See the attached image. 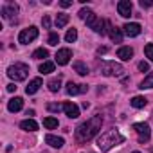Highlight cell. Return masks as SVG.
<instances>
[{
  "mask_svg": "<svg viewBox=\"0 0 153 153\" xmlns=\"http://www.w3.org/2000/svg\"><path fill=\"white\" fill-rule=\"evenodd\" d=\"M70 58H72V51L70 49H59L58 52H56V63L58 65H67L68 61H70Z\"/></svg>",
  "mask_w": 153,
  "mask_h": 153,
  "instance_id": "obj_11",
  "label": "cell"
},
{
  "mask_svg": "<svg viewBox=\"0 0 153 153\" xmlns=\"http://www.w3.org/2000/svg\"><path fill=\"white\" fill-rule=\"evenodd\" d=\"M43 126L49 128V130H54V128H58V119H54V117H45V119H43Z\"/></svg>",
  "mask_w": 153,
  "mask_h": 153,
  "instance_id": "obj_27",
  "label": "cell"
},
{
  "mask_svg": "<svg viewBox=\"0 0 153 153\" xmlns=\"http://www.w3.org/2000/svg\"><path fill=\"white\" fill-rule=\"evenodd\" d=\"M7 76L13 81H24V79H27V76H29V67L25 63H13L7 68Z\"/></svg>",
  "mask_w": 153,
  "mask_h": 153,
  "instance_id": "obj_4",
  "label": "cell"
},
{
  "mask_svg": "<svg viewBox=\"0 0 153 153\" xmlns=\"http://www.w3.org/2000/svg\"><path fill=\"white\" fill-rule=\"evenodd\" d=\"M131 56H133V49L131 47H119V51H117V58H121L123 61H128V59H131Z\"/></svg>",
  "mask_w": 153,
  "mask_h": 153,
  "instance_id": "obj_17",
  "label": "cell"
},
{
  "mask_svg": "<svg viewBox=\"0 0 153 153\" xmlns=\"http://www.w3.org/2000/svg\"><path fill=\"white\" fill-rule=\"evenodd\" d=\"M59 6H61V7H68V6H72V2H70V0H61Z\"/></svg>",
  "mask_w": 153,
  "mask_h": 153,
  "instance_id": "obj_35",
  "label": "cell"
},
{
  "mask_svg": "<svg viewBox=\"0 0 153 153\" xmlns=\"http://www.w3.org/2000/svg\"><path fill=\"white\" fill-rule=\"evenodd\" d=\"M22 106H24V99H22V97H13V99H9V103H7V110H9V112H20Z\"/></svg>",
  "mask_w": 153,
  "mask_h": 153,
  "instance_id": "obj_16",
  "label": "cell"
},
{
  "mask_svg": "<svg viewBox=\"0 0 153 153\" xmlns=\"http://www.w3.org/2000/svg\"><path fill=\"white\" fill-rule=\"evenodd\" d=\"M139 70H142V72H148V70H149V65H148L146 61H140V63H139Z\"/></svg>",
  "mask_w": 153,
  "mask_h": 153,
  "instance_id": "obj_33",
  "label": "cell"
},
{
  "mask_svg": "<svg viewBox=\"0 0 153 153\" xmlns=\"http://www.w3.org/2000/svg\"><path fill=\"white\" fill-rule=\"evenodd\" d=\"M153 2H151V0H140V7H149Z\"/></svg>",
  "mask_w": 153,
  "mask_h": 153,
  "instance_id": "obj_34",
  "label": "cell"
},
{
  "mask_svg": "<svg viewBox=\"0 0 153 153\" xmlns=\"http://www.w3.org/2000/svg\"><path fill=\"white\" fill-rule=\"evenodd\" d=\"M36 38H38V29H36L34 25H31V27H27V29H22L20 34H18V42L24 43V45L31 43V42L36 40Z\"/></svg>",
  "mask_w": 153,
  "mask_h": 153,
  "instance_id": "obj_7",
  "label": "cell"
},
{
  "mask_svg": "<svg viewBox=\"0 0 153 153\" xmlns=\"http://www.w3.org/2000/svg\"><path fill=\"white\" fill-rule=\"evenodd\" d=\"M133 153H140V151H133Z\"/></svg>",
  "mask_w": 153,
  "mask_h": 153,
  "instance_id": "obj_38",
  "label": "cell"
},
{
  "mask_svg": "<svg viewBox=\"0 0 153 153\" xmlns=\"http://www.w3.org/2000/svg\"><path fill=\"white\" fill-rule=\"evenodd\" d=\"M65 90H67L68 96H79V94H85L88 90V87L87 85H79V83H74V81H68Z\"/></svg>",
  "mask_w": 153,
  "mask_h": 153,
  "instance_id": "obj_10",
  "label": "cell"
},
{
  "mask_svg": "<svg viewBox=\"0 0 153 153\" xmlns=\"http://www.w3.org/2000/svg\"><path fill=\"white\" fill-rule=\"evenodd\" d=\"M63 112H65V115L70 117V119H78V117H79V108H78V105H74V103H70V101H67V103L63 105Z\"/></svg>",
  "mask_w": 153,
  "mask_h": 153,
  "instance_id": "obj_12",
  "label": "cell"
},
{
  "mask_svg": "<svg viewBox=\"0 0 153 153\" xmlns=\"http://www.w3.org/2000/svg\"><path fill=\"white\" fill-rule=\"evenodd\" d=\"M106 33H108V36L112 38V42H115V43H121L123 42V31L119 29V27H115L110 20H106Z\"/></svg>",
  "mask_w": 153,
  "mask_h": 153,
  "instance_id": "obj_9",
  "label": "cell"
},
{
  "mask_svg": "<svg viewBox=\"0 0 153 153\" xmlns=\"http://www.w3.org/2000/svg\"><path fill=\"white\" fill-rule=\"evenodd\" d=\"M42 24H43V27H45V29H49V27H51V18L45 15V16L42 18Z\"/></svg>",
  "mask_w": 153,
  "mask_h": 153,
  "instance_id": "obj_32",
  "label": "cell"
},
{
  "mask_svg": "<svg viewBox=\"0 0 153 153\" xmlns=\"http://www.w3.org/2000/svg\"><path fill=\"white\" fill-rule=\"evenodd\" d=\"M123 142H124V135H123L119 130L112 128V130H108V131H105V133L99 135V139H97V148H99L101 151H110L112 148H115V146H119V144H123Z\"/></svg>",
  "mask_w": 153,
  "mask_h": 153,
  "instance_id": "obj_2",
  "label": "cell"
},
{
  "mask_svg": "<svg viewBox=\"0 0 153 153\" xmlns=\"http://www.w3.org/2000/svg\"><path fill=\"white\" fill-rule=\"evenodd\" d=\"M45 142H47L49 146H52V148H61V146L65 144V140H63L61 137H56V135H51V133L45 137Z\"/></svg>",
  "mask_w": 153,
  "mask_h": 153,
  "instance_id": "obj_18",
  "label": "cell"
},
{
  "mask_svg": "<svg viewBox=\"0 0 153 153\" xmlns=\"http://www.w3.org/2000/svg\"><path fill=\"white\" fill-rule=\"evenodd\" d=\"M140 31H142V27H140L139 24H135V22H133V24H124V27H123V33H124L126 36H131V38H133V36H139Z\"/></svg>",
  "mask_w": 153,
  "mask_h": 153,
  "instance_id": "obj_13",
  "label": "cell"
},
{
  "mask_svg": "<svg viewBox=\"0 0 153 153\" xmlns=\"http://www.w3.org/2000/svg\"><path fill=\"white\" fill-rule=\"evenodd\" d=\"M40 72H42V74H51V72H54V63H52V61H43V63L40 65Z\"/></svg>",
  "mask_w": 153,
  "mask_h": 153,
  "instance_id": "obj_24",
  "label": "cell"
},
{
  "mask_svg": "<svg viewBox=\"0 0 153 153\" xmlns=\"http://www.w3.org/2000/svg\"><path fill=\"white\" fill-rule=\"evenodd\" d=\"M47 56H49V51L43 49V47H40V49H36V51L33 52V58H34V59H45Z\"/></svg>",
  "mask_w": 153,
  "mask_h": 153,
  "instance_id": "obj_26",
  "label": "cell"
},
{
  "mask_svg": "<svg viewBox=\"0 0 153 153\" xmlns=\"http://www.w3.org/2000/svg\"><path fill=\"white\" fill-rule=\"evenodd\" d=\"M43 85V81H42V78H34V79H31L29 81V85H27V88H25V92L31 96V94H36L38 90H40V87Z\"/></svg>",
  "mask_w": 153,
  "mask_h": 153,
  "instance_id": "obj_15",
  "label": "cell"
},
{
  "mask_svg": "<svg viewBox=\"0 0 153 153\" xmlns=\"http://www.w3.org/2000/svg\"><path fill=\"white\" fill-rule=\"evenodd\" d=\"M74 70L78 72L79 76H87V74H88V67H87L85 63H81V61H76V63H74Z\"/></svg>",
  "mask_w": 153,
  "mask_h": 153,
  "instance_id": "obj_22",
  "label": "cell"
},
{
  "mask_svg": "<svg viewBox=\"0 0 153 153\" xmlns=\"http://www.w3.org/2000/svg\"><path fill=\"white\" fill-rule=\"evenodd\" d=\"M117 11H119V15L124 16V18L131 16V2H130V0H121V2L117 4Z\"/></svg>",
  "mask_w": 153,
  "mask_h": 153,
  "instance_id": "obj_14",
  "label": "cell"
},
{
  "mask_svg": "<svg viewBox=\"0 0 153 153\" xmlns=\"http://www.w3.org/2000/svg\"><path fill=\"white\" fill-rule=\"evenodd\" d=\"M106 51H108V49H106V47H101V49H97V54H105V52H106Z\"/></svg>",
  "mask_w": 153,
  "mask_h": 153,
  "instance_id": "obj_37",
  "label": "cell"
},
{
  "mask_svg": "<svg viewBox=\"0 0 153 153\" xmlns=\"http://www.w3.org/2000/svg\"><path fill=\"white\" fill-rule=\"evenodd\" d=\"M144 54H146V58H148L149 61H153V43H148V45L144 47Z\"/></svg>",
  "mask_w": 153,
  "mask_h": 153,
  "instance_id": "obj_29",
  "label": "cell"
},
{
  "mask_svg": "<svg viewBox=\"0 0 153 153\" xmlns=\"http://www.w3.org/2000/svg\"><path fill=\"white\" fill-rule=\"evenodd\" d=\"M7 90H9V92H15V90H16V87H15V83H11V85H7Z\"/></svg>",
  "mask_w": 153,
  "mask_h": 153,
  "instance_id": "obj_36",
  "label": "cell"
},
{
  "mask_svg": "<svg viewBox=\"0 0 153 153\" xmlns=\"http://www.w3.org/2000/svg\"><path fill=\"white\" fill-rule=\"evenodd\" d=\"M47 108H49L51 112H59V110H63V105H59V103H58V105H56V103H51Z\"/></svg>",
  "mask_w": 153,
  "mask_h": 153,
  "instance_id": "obj_31",
  "label": "cell"
},
{
  "mask_svg": "<svg viewBox=\"0 0 153 153\" xmlns=\"http://www.w3.org/2000/svg\"><path fill=\"white\" fill-rule=\"evenodd\" d=\"M101 124H103V117L101 115H92L90 119H87L85 123H81L78 128H76V140H78L79 144L92 140L99 133Z\"/></svg>",
  "mask_w": 153,
  "mask_h": 153,
  "instance_id": "obj_1",
  "label": "cell"
},
{
  "mask_svg": "<svg viewBox=\"0 0 153 153\" xmlns=\"http://www.w3.org/2000/svg\"><path fill=\"white\" fill-rule=\"evenodd\" d=\"M130 103H131V106H133V108H144V106L148 105V99H146V97H142V96H135Z\"/></svg>",
  "mask_w": 153,
  "mask_h": 153,
  "instance_id": "obj_20",
  "label": "cell"
},
{
  "mask_svg": "<svg viewBox=\"0 0 153 153\" xmlns=\"http://www.w3.org/2000/svg\"><path fill=\"white\" fill-rule=\"evenodd\" d=\"M139 88H142V90H144V88H153V70H151V72L146 76V78L140 81Z\"/></svg>",
  "mask_w": 153,
  "mask_h": 153,
  "instance_id": "obj_21",
  "label": "cell"
},
{
  "mask_svg": "<svg viewBox=\"0 0 153 153\" xmlns=\"http://www.w3.org/2000/svg\"><path fill=\"white\" fill-rule=\"evenodd\" d=\"M20 128H22L24 131H36V130H38V123L33 121V119H25V121L20 123Z\"/></svg>",
  "mask_w": 153,
  "mask_h": 153,
  "instance_id": "obj_19",
  "label": "cell"
},
{
  "mask_svg": "<svg viewBox=\"0 0 153 153\" xmlns=\"http://www.w3.org/2000/svg\"><path fill=\"white\" fill-rule=\"evenodd\" d=\"M0 13H2V18H6L9 22H16L18 13H20V7H18L16 2H6L2 6V9H0Z\"/></svg>",
  "mask_w": 153,
  "mask_h": 153,
  "instance_id": "obj_6",
  "label": "cell"
},
{
  "mask_svg": "<svg viewBox=\"0 0 153 153\" xmlns=\"http://www.w3.org/2000/svg\"><path fill=\"white\" fill-rule=\"evenodd\" d=\"M78 15H79V18H81L83 22H87V25H88L94 33H97V34H106V20L96 16V13H94L92 9L83 7Z\"/></svg>",
  "mask_w": 153,
  "mask_h": 153,
  "instance_id": "obj_3",
  "label": "cell"
},
{
  "mask_svg": "<svg viewBox=\"0 0 153 153\" xmlns=\"http://www.w3.org/2000/svg\"><path fill=\"white\" fill-rule=\"evenodd\" d=\"M47 87H49L51 92H58V90L61 88V79H59V78H54V79H51V81L47 83Z\"/></svg>",
  "mask_w": 153,
  "mask_h": 153,
  "instance_id": "obj_25",
  "label": "cell"
},
{
  "mask_svg": "<svg viewBox=\"0 0 153 153\" xmlns=\"http://www.w3.org/2000/svg\"><path fill=\"white\" fill-rule=\"evenodd\" d=\"M65 40H67L68 43H74L76 40H78V31H76V29H68L67 34H65Z\"/></svg>",
  "mask_w": 153,
  "mask_h": 153,
  "instance_id": "obj_28",
  "label": "cell"
},
{
  "mask_svg": "<svg viewBox=\"0 0 153 153\" xmlns=\"http://www.w3.org/2000/svg\"><path fill=\"white\" fill-rule=\"evenodd\" d=\"M67 24H68V15L59 13V15L56 16V27H58V29H61V27H65Z\"/></svg>",
  "mask_w": 153,
  "mask_h": 153,
  "instance_id": "obj_23",
  "label": "cell"
},
{
  "mask_svg": "<svg viewBox=\"0 0 153 153\" xmlns=\"http://www.w3.org/2000/svg\"><path fill=\"white\" fill-rule=\"evenodd\" d=\"M97 67H99L101 74L106 76V78H112V76H121L124 72L123 65L121 63H115V61H99Z\"/></svg>",
  "mask_w": 153,
  "mask_h": 153,
  "instance_id": "obj_5",
  "label": "cell"
},
{
  "mask_svg": "<svg viewBox=\"0 0 153 153\" xmlns=\"http://www.w3.org/2000/svg\"><path fill=\"white\" fill-rule=\"evenodd\" d=\"M58 42H59V36H58V33H51L49 34V45H58Z\"/></svg>",
  "mask_w": 153,
  "mask_h": 153,
  "instance_id": "obj_30",
  "label": "cell"
},
{
  "mask_svg": "<svg viewBox=\"0 0 153 153\" xmlns=\"http://www.w3.org/2000/svg\"><path fill=\"white\" fill-rule=\"evenodd\" d=\"M133 130L137 131L140 142H148V140H149V137H151V130H149V126H148L146 123H135V124H133Z\"/></svg>",
  "mask_w": 153,
  "mask_h": 153,
  "instance_id": "obj_8",
  "label": "cell"
}]
</instances>
